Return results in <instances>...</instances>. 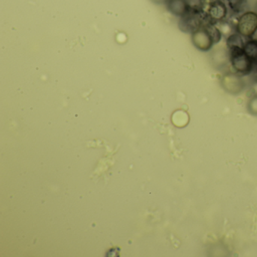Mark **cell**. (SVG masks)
I'll use <instances>...</instances> for the list:
<instances>
[{"label": "cell", "mask_w": 257, "mask_h": 257, "mask_svg": "<svg viewBox=\"0 0 257 257\" xmlns=\"http://www.w3.org/2000/svg\"><path fill=\"white\" fill-rule=\"evenodd\" d=\"M191 40L193 46L201 52H208L215 45L214 42L204 28L191 34Z\"/></svg>", "instance_id": "8992f818"}, {"label": "cell", "mask_w": 257, "mask_h": 257, "mask_svg": "<svg viewBox=\"0 0 257 257\" xmlns=\"http://www.w3.org/2000/svg\"><path fill=\"white\" fill-rule=\"evenodd\" d=\"M189 10L201 11L204 10L207 5V0H183Z\"/></svg>", "instance_id": "4fadbf2b"}, {"label": "cell", "mask_w": 257, "mask_h": 257, "mask_svg": "<svg viewBox=\"0 0 257 257\" xmlns=\"http://www.w3.org/2000/svg\"><path fill=\"white\" fill-rule=\"evenodd\" d=\"M208 22L204 10L201 11L189 10L186 15L180 18L178 28L182 32L192 34L202 28Z\"/></svg>", "instance_id": "6da1fadb"}, {"label": "cell", "mask_w": 257, "mask_h": 257, "mask_svg": "<svg viewBox=\"0 0 257 257\" xmlns=\"http://www.w3.org/2000/svg\"><path fill=\"white\" fill-rule=\"evenodd\" d=\"M236 31L246 39L252 38L257 31V13L247 11L239 16Z\"/></svg>", "instance_id": "3957f363"}, {"label": "cell", "mask_w": 257, "mask_h": 257, "mask_svg": "<svg viewBox=\"0 0 257 257\" xmlns=\"http://www.w3.org/2000/svg\"><path fill=\"white\" fill-rule=\"evenodd\" d=\"M245 37L240 35L239 33L234 32L231 35L228 36L226 38V46L228 49H232V48H241L243 49L244 46Z\"/></svg>", "instance_id": "9c48e42d"}, {"label": "cell", "mask_w": 257, "mask_h": 257, "mask_svg": "<svg viewBox=\"0 0 257 257\" xmlns=\"http://www.w3.org/2000/svg\"><path fill=\"white\" fill-rule=\"evenodd\" d=\"M243 51L247 56L253 61L254 64L257 63V40L256 39H249L245 42Z\"/></svg>", "instance_id": "30bf717a"}, {"label": "cell", "mask_w": 257, "mask_h": 257, "mask_svg": "<svg viewBox=\"0 0 257 257\" xmlns=\"http://www.w3.org/2000/svg\"><path fill=\"white\" fill-rule=\"evenodd\" d=\"M227 58H229V54L225 51H216L213 54V62L214 65L217 67H222L227 64Z\"/></svg>", "instance_id": "7c38bea8"}, {"label": "cell", "mask_w": 257, "mask_h": 257, "mask_svg": "<svg viewBox=\"0 0 257 257\" xmlns=\"http://www.w3.org/2000/svg\"><path fill=\"white\" fill-rule=\"evenodd\" d=\"M255 13H257V5L256 7H255Z\"/></svg>", "instance_id": "2e32d148"}, {"label": "cell", "mask_w": 257, "mask_h": 257, "mask_svg": "<svg viewBox=\"0 0 257 257\" xmlns=\"http://www.w3.org/2000/svg\"><path fill=\"white\" fill-rule=\"evenodd\" d=\"M166 5L168 11L177 17H182L189 11L183 0H169Z\"/></svg>", "instance_id": "52a82bcc"}, {"label": "cell", "mask_w": 257, "mask_h": 257, "mask_svg": "<svg viewBox=\"0 0 257 257\" xmlns=\"http://www.w3.org/2000/svg\"><path fill=\"white\" fill-rule=\"evenodd\" d=\"M221 84L225 91L231 94L240 93L245 86L242 76L235 73H228L223 75L221 79Z\"/></svg>", "instance_id": "5b68a950"}, {"label": "cell", "mask_w": 257, "mask_h": 257, "mask_svg": "<svg viewBox=\"0 0 257 257\" xmlns=\"http://www.w3.org/2000/svg\"><path fill=\"white\" fill-rule=\"evenodd\" d=\"M203 28L206 30L209 35L211 37L212 40L214 42L215 44H217L222 40V34L219 28H218L216 24L208 23L206 24Z\"/></svg>", "instance_id": "8fae6325"}, {"label": "cell", "mask_w": 257, "mask_h": 257, "mask_svg": "<svg viewBox=\"0 0 257 257\" xmlns=\"http://www.w3.org/2000/svg\"><path fill=\"white\" fill-rule=\"evenodd\" d=\"M228 10L234 16H240L247 12L249 8L247 0H226Z\"/></svg>", "instance_id": "ba28073f"}, {"label": "cell", "mask_w": 257, "mask_h": 257, "mask_svg": "<svg viewBox=\"0 0 257 257\" xmlns=\"http://www.w3.org/2000/svg\"><path fill=\"white\" fill-rule=\"evenodd\" d=\"M229 61L234 73L240 76L250 74L254 68L253 61L247 56L241 48H232L228 49Z\"/></svg>", "instance_id": "7a4b0ae2"}, {"label": "cell", "mask_w": 257, "mask_h": 257, "mask_svg": "<svg viewBox=\"0 0 257 257\" xmlns=\"http://www.w3.org/2000/svg\"><path fill=\"white\" fill-rule=\"evenodd\" d=\"M248 109L252 115H257V95L252 97L248 103Z\"/></svg>", "instance_id": "5bb4252c"}, {"label": "cell", "mask_w": 257, "mask_h": 257, "mask_svg": "<svg viewBox=\"0 0 257 257\" xmlns=\"http://www.w3.org/2000/svg\"><path fill=\"white\" fill-rule=\"evenodd\" d=\"M228 8L223 0H210L204 8L210 23L217 24L226 19Z\"/></svg>", "instance_id": "277c9868"}, {"label": "cell", "mask_w": 257, "mask_h": 257, "mask_svg": "<svg viewBox=\"0 0 257 257\" xmlns=\"http://www.w3.org/2000/svg\"><path fill=\"white\" fill-rule=\"evenodd\" d=\"M169 0H152V2L154 3L157 5H162V4H167Z\"/></svg>", "instance_id": "9a60e30c"}]
</instances>
